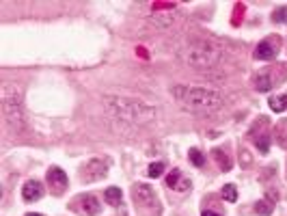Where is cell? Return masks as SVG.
<instances>
[{
    "mask_svg": "<svg viewBox=\"0 0 287 216\" xmlns=\"http://www.w3.org/2000/svg\"><path fill=\"white\" fill-rule=\"evenodd\" d=\"M104 106H106L108 115L115 119H121L126 123H134V126H145L151 123L158 117V110L149 104L134 100V97H121V95H106L104 97Z\"/></svg>",
    "mask_w": 287,
    "mask_h": 216,
    "instance_id": "cell-1",
    "label": "cell"
},
{
    "mask_svg": "<svg viewBox=\"0 0 287 216\" xmlns=\"http://www.w3.org/2000/svg\"><path fill=\"white\" fill-rule=\"evenodd\" d=\"M171 95L179 106H184L194 113H214V110L225 106V97L214 89L203 87H188V84H175L171 89Z\"/></svg>",
    "mask_w": 287,
    "mask_h": 216,
    "instance_id": "cell-2",
    "label": "cell"
},
{
    "mask_svg": "<svg viewBox=\"0 0 287 216\" xmlns=\"http://www.w3.org/2000/svg\"><path fill=\"white\" fill-rule=\"evenodd\" d=\"M177 56L194 69H210L214 65L220 63L223 50L210 41H203V39H192V41H188L184 48L177 50Z\"/></svg>",
    "mask_w": 287,
    "mask_h": 216,
    "instance_id": "cell-3",
    "label": "cell"
},
{
    "mask_svg": "<svg viewBox=\"0 0 287 216\" xmlns=\"http://www.w3.org/2000/svg\"><path fill=\"white\" fill-rule=\"evenodd\" d=\"M0 108L6 123L13 130L24 128V106H22V89L13 82H4L0 87Z\"/></svg>",
    "mask_w": 287,
    "mask_h": 216,
    "instance_id": "cell-4",
    "label": "cell"
},
{
    "mask_svg": "<svg viewBox=\"0 0 287 216\" xmlns=\"http://www.w3.org/2000/svg\"><path fill=\"white\" fill-rule=\"evenodd\" d=\"M106 173H108V160L95 158V160L87 162V167L82 169V182H97V180L106 178Z\"/></svg>",
    "mask_w": 287,
    "mask_h": 216,
    "instance_id": "cell-5",
    "label": "cell"
},
{
    "mask_svg": "<svg viewBox=\"0 0 287 216\" xmlns=\"http://www.w3.org/2000/svg\"><path fill=\"white\" fill-rule=\"evenodd\" d=\"M132 197H134V201H136L139 206H145V208L155 206V193H153L149 186H145V184H139V186H136L134 193H132Z\"/></svg>",
    "mask_w": 287,
    "mask_h": 216,
    "instance_id": "cell-6",
    "label": "cell"
},
{
    "mask_svg": "<svg viewBox=\"0 0 287 216\" xmlns=\"http://www.w3.org/2000/svg\"><path fill=\"white\" fill-rule=\"evenodd\" d=\"M279 52V39L275 41V39H266V41H262L257 45L255 50V58H259V61H270V58H275Z\"/></svg>",
    "mask_w": 287,
    "mask_h": 216,
    "instance_id": "cell-7",
    "label": "cell"
},
{
    "mask_svg": "<svg viewBox=\"0 0 287 216\" xmlns=\"http://www.w3.org/2000/svg\"><path fill=\"white\" fill-rule=\"evenodd\" d=\"M48 182H50V186L54 188L56 195H61L65 188H67V175H65V171L58 167H52L48 171Z\"/></svg>",
    "mask_w": 287,
    "mask_h": 216,
    "instance_id": "cell-8",
    "label": "cell"
},
{
    "mask_svg": "<svg viewBox=\"0 0 287 216\" xmlns=\"http://www.w3.org/2000/svg\"><path fill=\"white\" fill-rule=\"evenodd\" d=\"M76 204L80 206L78 210H80L82 216H95L97 212H100V201H97L93 195H84V197H80Z\"/></svg>",
    "mask_w": 287,
    "mask_h": 216,
    "instance_id": "cell-9",
    "label": "cell"
},
{
    "mask_svg": "<svg viewBox=\"0 0 287 216\" xmlns=\"http://www.w3.org/2000/svg\"><path fill=\"white\" fill-rule=\"evenodd\" d=\"M22 197L26 201H39L43 197V186H41V182H37V180H30V182H26L24 188H22Z\"/></svg>",
    "mask_w": 287,
    "mask_h": 216,
    "instance_id": "cell-10",
    "label": "cell"
},
{
    "mask_svg": "<svg viewBox=\"0 0 287 216\" xmlns=\"http://www.w3.org/2000/svg\"><path fill=\"white\" fill-rule=\"evenodd\" d=\"M166 186H168V188H175V191H188V188H190V182H188V180H181V173L177 171V169H175V171L168 173Z\"/></svg>",
    "mask_w": 287,
    "mask_h": 216,
    "instance_id": "cell-11",
    "label": "cell"
},
{
    "mask_svg": "<svg viewBox=\"0 0 287 216\" xmlns=\"http://www.w3.org/2000/svg\"><path fill=\"white\" fill-rule=\"evenodd\" d=\"M275 84H277V78L270 76V74H259L255 78V89L257 91H270Z\"/></svg>",
    "mask_w": 287,
    "mask_h": 216,
    "instance_id": "cell-12",
    "label": "cell"
},
{
    "mask_svg": "<svg viewBox=\"0 0 287 216\" xmlns=\"http://www.w3.org/2000/svg\"><path fill=\"white\" fill-rule=\"evenodd\" d=\"M214 158L218 160V167L223 169V171H229V169H231V160H229V156H227L223 149H216V152H214Z\"/></svg>",
    "mask_w": 287,
    "mask_h": 216,
    "instance_id": "cell-13",
    "label": "cell"
},
{
    "mask_svg": "<svg viewBox=\"0 0 287 216\" xmlns=\"http://www.w3.org/2000/svg\"><path fill=\"white\" fill-rule=\"evenodd\" d=\"M104 199H106L110 206H117L121 201V188H115V186L108 188V191L104 193Z\"/></svg>",
    "mask_w": 287,
    "mask_h": 216,
    "instance_id": "cell-14",
    "label": "cell"
},
{
    "mask_svg": "<svg viewBox=\"0 0 287 216\" xmlns=\"http://www.w3.org/2000/svg\"><path fill=\"white\" fill-rule=\"evenodd\" d=\"M270 108L275 110V113H283L287 108V95H277L270 100Z\"/></svg>",
    "mask_w": 287,
    "mask_h": 216,
    "instance_id": "cell-15",
    "label": "cell"
},
{
    "mask_svg": "<svg viewBox=\"0 0 287 216\" xmlns=\"http://www.w3.org/2000/svg\"><path fill=\"white\" fill-rule=\"evenodd\" d=\"M223 197L229 201V204H233V201L238 199V191H236V186L233 184H227L225 188H223Z\"/></svg>",
    "mask_w": 287,
    "mask_h": 216,
    "instance_id": "cell-16",
    "label": "cell"
},
{
    "mask_svg": "<svg viewBox=\"0 0 287 216\" xmlns=\"http://www.w3.org/2000/svg\"><path fill=\"white\" fill-rule=\"evenodd\" d=\"M255 145L259 147V152L262 154H268V149H270V139L266 134H262V136H257L255 139Z\"/></svg>",
    "mask_w": 287,
    "mask_h": 216,
    "instance_id": "cell-17",
    "label": "cell"
},
{
    "mask_svg": "<svg viewBox=\"0 0 287 216\" xmlns=\"http://www.w3.org/2000/svg\"><path fill=\"white\" fill-rule=\"evenodd\" d=\"M147 173H149V178H160V175L164 173V162H153Z\"/></svg>",
    "mask_w": 287,
    "mask_h": 216,
    "instance_id": "cell-18",
    "label": "cell"
},
{
    "mask_svg": "<svg viewBox=\"0 0 287 216\" xmlns=\"http://www.w3.org/2000/svg\"><path fill=\"white\" fill-rule=\"evenodd\" d=\"M190 160H192L194 167H203L205 165V158H203V154H201L199 149H190Z\"/></svg>",
    "mask_w": 287,
    "mask_h": 216,
    "instance_id": "cell-19",
    "label": "cell"
},
{
    "mask_svg": "<svg viewBox=\"0 0 287 216\" xmlns=\"http://www.w3.org/2000/svg\"><path fill=\"white\" fill-rule=\"evenodd\" d=\"M255 210H257L259 214H270V212H272V206L268 204V201H259V204H257V208H255Z\"/></svg>",
    "mask_w": 287,
    "mask_h": 216,
    "instance_id": "cell-20",
    "label": "cell"
},
{
    "mask_svg": "<svg viewBox=\"0 0 287 216\" xmlns=\"http://www.w3.org/2000/svg\"><path fill=\"white\" fill-rule=\"evenodd\" d=\"M275 22H287V9L275 11Z\"/></svg>",
    "mask_w": 287,
    "mask_h": 216,
    "instance_id": "cell-21",
    "label": "cell"
},
{
    "mask_svg": "<svg viewBox=\"0 0 287 216\" xmlns=\"http://www.w3.org/2000/svg\"><path fill=\"white\" fill-rule=\"evenodd\" d=\"M201 216H220V214H216V212H212V210H205Z\"/></svg>",
    "mask_w": 287,
    "mask_h": 216,
    "instance_id": "cell-22",
    "label": "cell"
},
{
    "mask_svg": "<svg viewBox=\"0 0 287 216\" xmlns=\"http://www.w3.org/2000/svg\"><path fill=\"white\" fill-rule=\"evenodd\" d=\"M26 216H43V214H26Z\"/></svg>",
    "mask_w": 287,
    "mask_h": 216,
    "instance_id": "cell-23",
    "label": "cell"
}]
</instances>
